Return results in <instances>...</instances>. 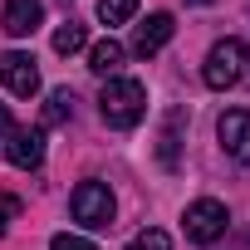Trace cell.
I'll list each match as a JSON object with an SVG mask.
<instances>
[{
    "mask_svg": "<svg viewBox=\"0 0 250 250\" xmlns=\"http://www.w3.org/2000/svg\"><path fill=\"white\" fill-rule=\"evenodd\" d=\"M98 113H103L108 128H138V123L147 118V88L138 79L113 74L103 83V93H98Z\"/></svg>",
    "mask_w": 250,
    "mask_h": 250,
    "instance_id": "obj_1",
    "label": "cell"
},
{
    "mask_svg": "<svg viewBox=\"0 0 250 250\" xmlns=\"http://www.w3.org/2000/svg\"><path fill=\"white\" fill-rule=\"evenodd\" d=\"M240 74H245V44L240 40H216L211 54H206V69H201L206 88H235Z\"/></svg>",
    "mask_w": 250,
    "mask_h": 250,
    "instance_id": "obj_2",
    "label": "cell"
},
{
    "mask_svg": "<svg viewBox=\"0 0 250 250\" xmlns=\"http://www.w3.org/2000/svg\"><path fill=\"white\" fill-rule=\"evenodd\" d=\"M69 206H74V221L88 226V230H108L113 226V191L103 182H79Z\"/></svg>",
    "mask_w": 250,
    "mask_h": 250,
    "instance_id": "obj_3",
    "label": "cell"
},
{
    "mask_svg": "<svg viewBox=\"0 0 250 250\" xmlns=\"http://www.w3.org/2000/svg\"><path fill=\"white\" fill-rule=\"evenodd\" d=\"M182 226H187V240H196V245H211V240H221V235H226V226H230V211H226V201H216V196H201V201H191V206H187Z\"/></svg>",
    "mask_w": 250,
    "mask_h": 250,
    "instance_id": "obj_4",
    "label": "cell"
},
{
    "mask_svg": "<svg viewBox=\"0 0 250 250\" xmlns=\"http://www.w3.org/2000/svg\"><path fill=\"white\" fill-rule=\"evenodd\" d=\"M5 157H10V167L35 172V167L44 162V128H10V138H5Z\"/></svg>",
    "mask_w": 250,
    "mask_h": 250,
    "instance_id": "obj_5",
    "label": "cell"
},
{
    "mask_svg": "<svg viewBox=\"0 0 250 250\" xmlns=\"http://www.w3.org/2000/svg\"><path fill=\"white\" fill-rule=\"evenodd\" d=\"M216 138H221L226 157H235V162H250V113H245V108H230V113H221V123H216Z\"/></svg>",
    "mask_w": 250,
    "mask_h": 250,
    "instance_id": "obj_6",
    "label": "cell"
},
{
    "mask_svg": "<svg viewBox=\"0 0 250 250\" xmlns=\"http://www.w3.org/2000/svg\"><path fill=\"white\" fill-rule=\"evenodd\" d=\"M44 20V0H5V10H0V30L10 40H30Z\"/></svg>",
    "mask_w": 250,
    "mask_h": 250,
    "instance_id": "obj_7",
    "label": "cell"
},
{
    "mask_svg": "<svg viewBox=\"0 0 250 250\" xmlns=\"http://www.w3.org/2000/svg\"><path fill=\"white\" fill-rule=\"evenodd\" d=\"M0 79H5V88L15 98H35L40 93V64L30 54H5L0 59Z\"/></svg>",
    "mask_w": 250,
    "mask_h": 250,
    "instance_id": "obj_8",
    "label": "cell"
},
{
    "mask_svg": "<svg viewBox=\"0 0 250 250\" xmlns=\"http://www.w3.org/2000/svg\"><path fill=\"white\" fill-rule=\"evenodd\" d=\"M172 30H177V20L167 15V10H152L138 30H133V54H143V59H152L167 40H172Z\"/></svg>",
    "mask_w": 250,
    "mask_h": 250,
    "instance_id": "obj_9",
    "label": "cell"
},
{
    "mask_svg": "<svg viewBox=\"0 0 250 250\" xmlns=\"http://www.w3.org/2000/svg\"><path fill=\"white\" fill-rule=\"evenodd\" d=\"M118 64H123V44H118V40H98V44L88 49V69H93V74L113 79V74H118Z\"/></svg>",
    "mask_w": 250,
    "mask_h": 250,
    "instance_id": "obj_10",
    "label": "cell"
},
{
    "mask_svg": "<svg viewBox=\"0 0 250 250\" xmlns=\"http://www.w3.org/2000/svg\"><path fill=\"white\" fill-rule=\"evenodd\" d=\"M138 15V0H98V20L103 25H128Z\"/></svg>",
    "mask_w": 250,
    "mask_h": 250,
    "instance_id": "obj_11",
    "label": "cell"
},
{
    "mask_svg": "<svg viewBox=\"0 0 250 250\" xmlns=\"http://www.w3.org/2000/svg\"><path fill=\"white\" fill-rule=\"evenodd\" d=\"M69 118H74V93L69 88H54L49 103H44V123L54 128V123H69Z\"/></svg>",
    "mask_w": 250,
    "mask_h": 250,
    "instance_id": "obj_12",
    "label": "cell"
},
{
    "mask_svg": "<svg viewBox=\"0 0 250 250\" xmlns=\"http://www.w3.org/2000/svg\"><path fill=\"white\" fill-rule=\"evenodd\" d=\"M83 44H88L83 25H74V20H69V25H59V30H54V54H79Z\"/></svg>",
    "mask_w": 250,
    "mask_h": 250,
    "instance_id": "obj_13",
    "label": "cell"
},
{
    "mask_svg": "<svg viewBox=\"0 0 250 250\" xmlns=\"http://www.w3.org/2000/svg\"><path fill=\"white\" fill-rule=\"evenodd\" d=\"M128 250H172V235L167 230H157V226H147V230H138L133 235V245Z\"/></svg>",
    "mask_w": 250,
    "mask_h": 250,
    "instance_id": "obj_14",
    "label": "cell"
},
{
    "mask_svg": "<svg viewBox=\"0 0 250 250\" xmlns=\"http://www.w3.org/2000/svg\"><path fill=\"white\" fill-rule=\"evenodd\" d=\"M177 128H182V113H172V118H167V128H162V147H157V152H162L167 167H177Z\"/></svg>",
    "mask_w": 250,
    "mask_h": 250,
    "instance_id": "obj_15",
    "label": "cell"
},
{
    "mask_svg": "<svg viewBox=\"0 0 250 250\" xmlns=\"http://www.w3.org/2000/svg\"><path fill=\"white\" fill-rule=\"evenodd\" d=\"M49 250H98L88 235H69V230H59L54 240H49Z\"/></svg>",
    "mask_w": 250,
    "mask_h": 250,
    "instance_id": "obj_16",
    "label": "cell"
},
{
    "mask_svg": "<svg viewBox=\"0 0 250 250\" xmlns=\"http://www.w3.org/2000/svg\"><path fill=\"white\" fill-rule=\"evenodd\" d=\"M20 216V196H0V235L10 230V221Z\"/></svg>",
    "mask_w": 250,
    "mask_h": 250,
    "instance_id": "obj_17",
    "label": "cell"
},
{
    "mask_svg": "<svg viewBox=\"0 0 250 250\" xmlns=\"http://www.w3.org/2000/svg\"><path fill=\"white\" fill-rule=\"evenodd\" d=\"M10 128H15V123H10V108H5V103H0V143H5V138H10Z\"/></svg>",
    "mask_w": 250,
    "mask_h": 250,
    "instance_id": "obj_18",
    "label": "cell"
},
{
    "mask_svg": "<svg viewBox=\"0 0 250 250\" xmlns=\"http://www.w3.org/2000/svg\"><path fill=\"white\" fill-rule=\"evenodd\" d=\"M191 5H211V0H191Z\"/></svg>",
    "mask_w": 250,
    "mask_h": 250,
    "instance_id": "obj_19",
    "label": "cell"
}]
</instances>
